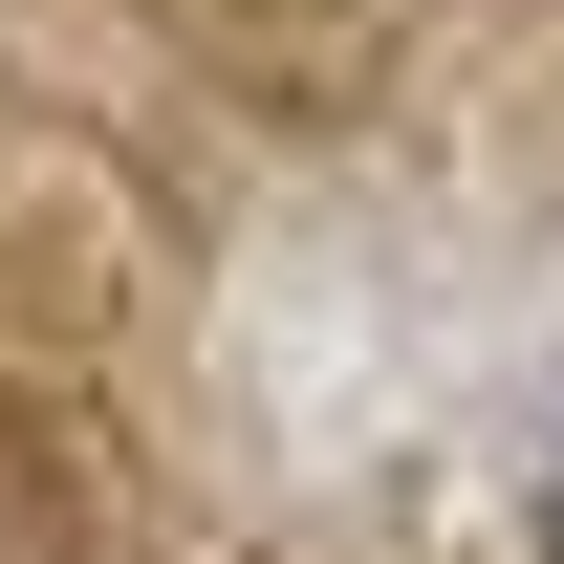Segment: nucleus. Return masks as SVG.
Wrapping results in <instances>:
<instances>
[{
	"mask_svg": "<svg viewBox=\"0 0 564 564\" xmlns=\"http://www.w3.org/2000/svg\"><path fill=\"white\" fill-rule=\"evenodd\" d=\"M543 564H564V521H543Z\"/></svg>",
	"mask_w": 564,
	"mask_h": 564,
	"instance_id": "f257e3e1",
	"label": "nucleus"
}]
</instances>
